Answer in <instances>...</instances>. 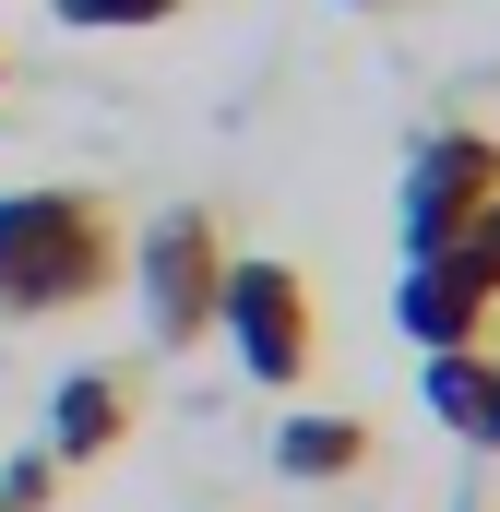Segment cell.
<instances>
[{"label":"cell","mask_w":500,"mask_h":512,"mask_svg":"<svg viewBox=\"0 0 500 512\" xmlns=\"http://www.w3.org/2000/svg\"><path fill=\"white\" fill-rule=\"evenodd\" d=\"M358 465H370V417H286L274 429V477L286 489H334Z\"/></svg>","instance_id":"8"},{"label":"cell","mask_w":500,"mask_h":512,"mask_svg":"<svg viewBox=\"0 0 500 512\" xmlns=\"http://www.w3.org/2000/svg\"><path fill=\"white\" fill-rule=\"evenodd\" d=\"M131 262V227L108 191H72V179H24L0 191V322H60V310H96Z\"/></svg>","instance_id":"1"},{"label":"cell","mask_w":500,"mask_h":512,"mask_svg":"<svg viewBox=\"0 0 500 512\" xmlns=\"http://www.w3.org/2000/svg\"><path fill=\"white\" fill-rule=\"evenodd\" d=\"M489 310H500V298H477L453 262H405V274H393V322H405V346H417V358L489 346Z\"/></svg>","instance_id":"5"},{"label":"cell","mask_w":500,"mask_h":512,"mask_svg":"<svg viewBox=\"0 0 500 512\" xmlns=\"http://www.w3.org/2000/svg\"><path fill=\"white\" fill-rule=\"evenodd\" d=\"M215 334H227V358H239L262 393H298V382H310V358H322V334H310V274H298V262H274V251L227 262Z\"/></svg>","instance_id":"3"},{"label":"cell","mask_w":500,"mask_h":512,"mask_svg":"<svg viewBox=\"0 0 500 512\" xmlns=\"http://www.w3.org/2000/svg\"><path fill=\"white\" fill-rule=\"evenodd\" d=\"M358 12H381V0H358Z\"/></svg>","instance_id":"13"},{"label":"cell","mask_w":500,"mask_h":512,"mask_svg":"<svg viewBox=\"0 0 500 512\" xmlns=\"http://www.w3.org/2000/svg\"><path fill=\"white\" fill-rule=\"evenodd\" d=\"M429 262H453L477 298H500V203H477V215H465V227H453V239H441Z\"/></svg>","instance_id":"9"},{"label":"cell","mask_w":500,"mask_h":512,"mask_svg":"<svg viewBox=\"0 0 500 512\" xmlns=\"http://www.w3.org/2000/svg\"><path fill=\"white\" fill-rule=\"evenodd\" d=\"M72 36H143V24H167V12H191V0H48Z\"/></svg>","instance_id":"10"},{"label":"cell","mask_w":500,"mask_h":512,"mask_svg":"<svg viewBox=\"0 0 500 512\" xmlns=\"http://www.w3.org/2000/svg\"><path fill=\"white\" fill-rule=\"evenodd\" d=\"M477 203H500V131H429L417 155H405V179H393V239H405V262H429Z\"/></svg>","instance_id":"4"},{"label":"cell","mask_w":500,"mask_h":512,"mask_svg":"<svg viewBox=\"0 0 500 512\" xmlns=\"http://www.w3.org/2000/svg\"><path fill=\"white\" fill-rule=\"evenodd\" d=\"M60 501V465H48V453H12V465H0V512H48Z\"/></svg>","instance_id":"11"},{"label":"cell","mask_w":500,"mask_h":512,"mask_svg":"<svg viewBox=\"0 0 500 512\" xmlns=\"http://www.w3.org/2000/svg\"><path fill=\"white\" fill-rule=\"evenodd\" d=\"M120 441H131V382L120 370H72L48 393V441H36L48 465H108Z\"/></svg>","instance_id":"6"},{"label":"cell","mask_w":500,"mask_h":512,"mask_svg":"<svg viewBox=\"0 0 500 512\" xmlns=\"http://www.w3.org/2000/svg\"><path fill=\"white\" fill-rule=\"evenodd\" d=\"M0 84H12V60H0Z\"/></svg>","instance_id":"12"},{"label":"cell","mask_w":500,"mask_h":512,"mask_svg":"<svg viewBox=\"0 0 500 512\" xmlns=\"http://www.w3.org/2000/svg\"><path fill=\"white\" fill-rule=\"evenodd\" d=\"M227 227L203 215V203H179V215H155V227H131V298H143V334L179 358V346H203L215 334V298H227Z\"/></svg>","instance_id":"2"},{"label":"cell","mask_w":500,"mask_h":512,"mask_svg":"<svg viewBox=\"0 0 500 512\" xmlns=\"http://www.w3.org/2000/svg\"><path fill=\"white\" fill-rule=\"evenodd\" d=\"M429 417H441L465 453H500V346H453V358H429Z\"/></svg>","instance_id":"7"}]
</instances>
